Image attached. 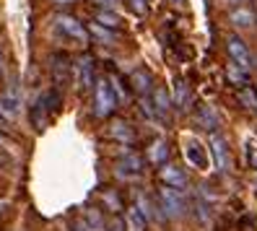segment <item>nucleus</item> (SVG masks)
<instances>
[{
  "label": "nucleus",
  "instance_id": "nucleus-1",
  "mask_svg": "<svg viewBox=\"0 0 257 231\" xmlns=\"http://www.w3.org/2000/svg\"><path fill=\"white\" fill-rule=\"evenodd\" d=\"M117 106L119 104L112 94L109 81L107 78L96 81V86H94V112H96V117H112V112L117 109Z\"/></svg>",
  "mask_w": 257,
  "mask_h": 231
},
{
  "label": "nucleus",
  "instance_id": "nucleus-2",
  "mask_svg": "<svg viewBox=\"0 0 257 231\" xmlns=\"http://www.w3.org/2000/svg\"><path fill=\"white\" fill-rule=\"evenodd\" d=\"M143 169H146V159L138 156V153H133V151H127V156L117 161L114 174L119 179H125V182H133V179H141Z\"/></svg>",
  "mask_w": 257,
  "mask_h": 231
},
{
  "label": "nucleus",
  "instance_id": "nucleus-3",
  "mask_svg": "<svg viewBox=\"0 0 257 231\" xmlns=\"http://www.w3.org/2000/svg\"><path fill=\"white\" fill-rule=\"evenodd\" d=\"M55 26H57L63 34H68V37H73V39H78V42H86V39H88V29H86L78 19L68 16V13H60V16L55 19Z\"/></svg>",
  "mask_w": 257,
  "mask_h": 231
},
{
  "label": "nucleus",
  "instance_id": "nucleus-4",
  "mask_svg": "<svg viewBox=\"0 0 257 231\" xmlns=\"http://www.w3.org/2000/svg\"><path fill=\"white\" fill-rule=\"evenodd\" d=\"M226 50H229V57L234 60V63L239 68H249L252 65V57H249V50H247V44L241 42L239 37H229V42H226Z\"/></svg>",
  "mask_w": 257,
  "mask_h": 231
},
{
  "label": "nucleus",
  "instance_id": "nucleus-5",
  "mask_svg": "<svg viewBox=\"0 0 257 231\" xmlns=\"http://www.w3.org/2000/svg\"><path fill=\"white\" fill-rule=\"evenodd\" d=\"M159 177H161V182L166 184V187H174V190H182L187 184V174L179 166H174V164H164L159 169Z\"/></svg>",
  "mask_w": 257,
  "mask_h": 231
},
{
  "label": "nucleus",
  "instance_id": "nucleus-6",
  "mask_svg": "<svg viewBox=\"0 0 257 231\" xmlns=\"http://www.w3.org/2000/svg\"><path fill=\"white\" fill-rule=\"evenodd\" d=\"M185 156H187L190 166L208 169V153H205V148L198 141H195V138H187V141H185Z\"/></svg>",
  "mask_w": 257,
  "mask_h": 231
},
{
  "label": "nucleus",
  "instance_id": "nucleus-7",
  "mask_svg": "<svg viewBox=\"0 0 257 231\" xmlns=\"http://www.w3.org/2000/svg\"><path fill=\"white\" fill-rule=\"evenodd\" d=\"M75 83H78L81 88H91L96 83V70H94L91 57L78 60V65H75Z\"/></svg>",
  "mask_w": 257,
  "mask_h": 231
},
{
  "label": "nucleus",
  "instance_id": "nucleus-8",
  "mask_svg": "<svg viewBox=\"0 0 257 231\" xmlns=\"http://www.w3.org/2000/svg\"><path fill=\"white\" fill-rule=\"evenodd\" d=\"M161 208H164V213L166 215H179L182 213V195H179V190H174V187H164L161 190Z\"/></svg>",
  "mask_w": 257,
  "mask_h": 231
},
{
  "label": "nucleus",
  "instance_id": "nucleus-9",
  "mask_svg": "<svg viewBox=\"0 0 257 231\" xmlns=\"http://www.w3.org/2000/svg\"><path fill=\"white\" fill-rule=\"evenodd\" d=\"M21 112V99L16 91H6V94H0V114L6 120H13Z\"/></svg>",
  "mask_w": 257,
  "mask_h": 231
},
{
  "label": "nucleus",
  "instance_id": "nucleus-10",
  "mask_svg": "<svg viewBox=\"0 0 257 231\" xmlns=\"http://www.w3.org/2000/svg\"><path fill=\"white\" fill-rule=\"evenodd\" d=\"M166 159H169V143L166 141H154L146 151V161L154 164V166H164Z\"/></svg>",
  "mask_w": 257,
  "mask_h": 231
},
{
  "label": "nucleus",
  "instance_id": "nucleus-11",
  "mask_svg": "<svg viewBox=\"0 0 257 231\" xmlns=\"http://www.w3.org/2000/svg\"><path fill=\"white\" fill-rule=\"evenodd\" d=\"M109 138H114L117 143H125V146H133L135 143V130L127 125V122H112L109 125Z\"/></svg>",
  "mask_w": 257,
  "mask_h": 231
},
{
  "label": "nucleus",
  "instance_id": "nucleus-12",
  "mask_svg": "<svg viewBox=\"0 0 257 231\" xmlns=\"http://www.w3.org/2000/svg\"><path fill=\"white\" fill-rule=\"evenodd\" d=\"M130 83H133L135 94H148V91L154 88V75H151L146 68H138V70L130 75Z\"/></svg>",
  "mask_w": 257,
  "mask_h": 231
},
{
  "label": "nucleus",
  "instance_id": "nucleus-13",
  "mask_svg": "<svg viewBox=\"0 0 257 231\" xmlns=\"http://www.w3.org/2000/svg\"><path fill=\"white\" fill-rule=\"evenodd\" d=\"M99 200H101V205L107 208L109 213H119L125 208V203H122V195H119L117 190H104L101 195H99Z\"/></svg>",
  "mask_w": 257,
  "mask_h": 231
},
{
  "label": "nucleus",
  "instance_id": "nucleus-14",
  "mask_svg": "<svg viewBox=\"0 0 257 231\" xmlns=\"http://www.w3.org/2000/svg\"><path fill=\"white\" fill-rule=\"evenodd\" d=\"M151 104H154V109H156L159 120H164L166 114H169L172 99H169V94H166V88H156V91H154V99H151Z\"/></svg>",
  "mask_w": 257,
  "mask_h": 231
},
{
  "label": "nucleus",
  "instance_id": "nucleus-15",
  "mask_svg": "<svg viewBox=\"0 0 257 231\" xmlns=\"http://www.w3.org/2000/svg\"><path fill=\"white\" fill-rule=\"evenodd\" d=\"M86 29H88V37H96L99 42L112 44V42L117 39V32H114V29H107V26H101V24H96V21H91Z\"/></svg>",
  "mask_w": 257,
  "mask_h": 231
},
{
  "label": "nucleus",
  "instance_id": "nucleus-16",
  "mask_svg": "<svg viewBox=\"0 0 257 231\" xmlns=\"http://www.w3.org/2000/svg\"><path fill=\"white\" fill-rule=\"evenodd\" d=\"M96 24L107 26V29H114V32H117V29L122 26V19H119L112 8H99L96 11Z\"/></svg>",
  "mask_w": 257,
  "mask_h": 231
},
{
  "label": "nucleus",
  "instance_id": "nucleus-17",
  "mask_svg": "<svg viewBox=\"0 0 257 231\" xmlns=\"http://www.w3.org/2000/svg\"><path fill=\"white\" fill-rule=\"evenodd\" d=\"M52 78H55V83H68V78H70V63H68V57H55V63H52Z\"/></svg>",
  "mask_w": 257,
  "mask_h": 231
},
{
  "label": "nucleus",
  "instance_id": "nucleus-18",
  "mask_svg": "<svg viewBox=\"0 0 257 231\" xmlns=\"http://www.w3.org/2000/svg\"><path fill=\"white\" fill-rule=\"evenodd\" d=\"M231 24L234 26H239V29H249L252 24H254V13L249 11V8H236V11H231Z\"/></svg>",
  "mask_w": 257,
  "mask_h": 231
},
{
  "label": "nucleus",
  "instance_id": "nucleus-19",
  "mask_svg": "<svg viewBox=\"0 0 257 231\" xmlns=\"http://www.w3.org/2000/svg\"><path fill=\"white\" fill-rule=\"evenodd\" d=\"M81 218L88 223V228H91V231H104V215H101L99 208H83Z\"/></svg>",
  "mask_w": 257,
  "mask_h": 231
},
{
  "label": "nucleus",
  "instance_id": "nucleus-20",
  "mask_svg": "<svg viewBox=\"0 0 257 231\" xmlns=\"http://www.w3.org/2000/svg\"><path fill=\"white\" fill-rule=\"evenodd\" d=\"M146 223H148V218L141 213V208L138 205H130V210H127V226H130V231H143L146 228Z\"/></svg>",
  "mask_w": 257,
  "mask_h": 231
},
{
  "label": "nucleus",
  "instance_id": "nucleus-21",
  "mask_svg": "<svg viewBox=\"0 0 257 231\" xmlns=\"http://www.w3.org/2000/svg\"><path fill=\"white\" fill-rule=\"evenodd\" d=\"M226 75H229V81H231L234 86H244V83H247V70L239 68L236 63H231L229 68H226Z\"/></svg>",
  "mask_w": 257,
  "mask_h": 231
},
{
  "label": "nucleus",
  "instance_id": "nucleus-22",
  "mask_svg": "<svg viewBox=\"0 0 257 231\" xmlns=\"http://www.w3.org/2000/svg\"><path fill=\"white\" fill-rule=\"evenodd\" d=\"M109 86H112V94H114L117 104H127V91H125L122 78H117V75H112V78H109Z\"/></svg>",
  "mask_w": 257,
  "mask_h": 231
},
{
  "label": "nucleus",
  "instance_id": "nucleus-23",
  "mask_svg": "<svg viewBox=\"0 0 257 231\" xmlns=\"http://www.w3.org/2000/svg\"><path fill=\"white\" fill-rule=\"evenodd\" d=\"M244 159H247L249 169H257V143H252V141L244 143Z\"/></svg>",
  "mask_w": 257,
  "mask_h": 231
},
{
  "label": "nucleus",
  "instance_id": "nucleus-24",
  "mask_svg": "<svg viewBox=\"0 0 257 231\" xmlns=\"http://www.w3.org/2000/svg\"><path fill=\"white\" fill-rule=\"evenodd\" d=\"M239 101L244 104V106H252V109H254V106H257V94H254L252 88H241L239 91Z\"/></svg>",
  "mask_w": 257,
  "mask_h": 231
},
{
  "label": "nucleus",
  "instance_id": "nucleus-25",
  "mask_svg": "<svg viewBox=\"0 0 257 231\" xmlns=\"http://www.w3.org/2000/svg\"><path fill=\"white\" fill-rule=\"evenodd\" d=\"M210 143H213V151H216V156H218V161H221V166L226 164V146H223V141L218 135H213L210 138Z\"/></svg>",
  "mask_w": 257,
  "mask_h": 231
},
{
  "label": "nucleus",
  "instance_id": "nucleus-26",
  "mask_svg": "<svg viewBox=\"0 0 257 231\" xmlns=\"http://www.w3.org/2000/svg\"><path fill=\"white\" fill-rule=\"evenodd\" d=\"M187 99H190V91L185 88L182 81H179V83H177V106H187V104H185Z\"/></svg>",
  "mask_w": 257,
  "mask_h": 231
},
{
  "label": "nucleus",
  "instance_id": "nucleus-27",
  "mask_svg": "<svg viewBox=\"0 0 257 231\" xmlns=\"http://www.w3.org/2000/svg\"><path fill=\"white\" fill-rule=\"evenodd\" d=\"M141 112H143L146 117H151V120H159V114H156V109H154V104H151L148 99L141 101Z\"/></svg>",
  "mask_w": 257,
  "mask_h": 231
},
{
  "label": "nucleus",
  "instance_id": "nucleus-28",
  "mask_svg": "<svg viewBox=\"0 0 257 231\" xmlns=\"http://www.w3.org/2000/svg\"><path fill=\"white\" fill-rule=\"evenodd\" d=\"M130 8L135 11V13H146V0H130Z\"/></svg>",
  "mask_w": 257,
  "mask_h": 231
},
{
  "label": "nucleus",
  "instance_id": "nucleus-29",
  "mask_svg": "<svg viewBox=\"0 0 257 231\" xmlns=\"http://www.w3.org/2000/svg\"><path fill=\"white\" fill-rule=\"evenodd\" d=\"M75 231H91V228H88V223L83 218H78V221H75Z\"/></svg>",
  "mask_w": 257,
  "mask_h": 231
},
{
  "label": "nucleus",
  "instance_id": "nucleus-30",
  "mask_svg": "<svg viewBox=\"0 0 257 231\" xmlns=\"http://www.w3.org/2000/svg\"><path fill=\"white\" fill-rule=\"evenodd\" d=\"M99 6H104V8H112V6H117V0H96Z\"/></svg>",
  "mask_w": 257,
  "mask_h": 231
},
{
  "label": "nucleus",
  "instance_id": "nucleus-31",
  "mask_svg": "<svg viewBox=\"0 0 257 231\" xmlns=\"http://www.w3.org/2000/svg\"><path fill=\"white\" fill-rule=\"evenodd\" d=\"M109 231H125V228H122V223H119V221H114V223H112V228H109Z\"/></svg>",
  "mask_w": 257,
  "mask_h": 231
},
{
  "label": "nucleus",
  "instance_id": "nucleus-32",
  "mask_svg": "<svg viewBox=\"0 0 257 231\" xmlns=\"http://www.w3.org/2000/svg\"><path fill=\"white\" fill-rule=\"evenodd\" d=\"M55 3H60V6H68V3H75V0H55Z\"/></svg>",
  "mask_w": 257,
  "mask_h": 231
},
{
  "label": "nucleus",
  "instance_id": "nucleus-33",
  "mask_svg": "<svg viewBox=\"0 0 257 231\" xmlns=\"http://www.w3.org/2000/svg\"><path fill=\"white\" fill-rule=\"evenodd\" d=\"M0 128H6V117L3 114H0Z\"/></svg>",
  "mask_w": 257,
  "mask_h": 231
},
{
  "label": "nucleus",
  "instance_id": "nucleus-34",
  "mask_svg": "<svg viewBox=\"0 0 257 231\" xmlns=\"http://www.w3.org/2000/svg\"><path fill=\"white\" fill-rule=\"evenodd\" d=\"M0 70H3V52H0Z\"/></svg>",
  "mask_w": 257,
  "mask_h": 231
},
{
  "label": "nucleus",
  "instance_id": "nucleus-35",
  "mask_svg": "<svg viewBox=\"0 0 257 231\" xmlns=\"http://www.w3.org/2000/svg\"><path fill=\"white\" fill-rule=\"evenodd\" d=\"M3 208H6V203H3V200H0V213H3Z\"/></svg>",
  "mask_w": 257,
  "mask_h": 231
},
{
  "label": "nucleus",
  "instance_id": "nucleus-36",
  "mask_svg": "<svg viewBox=\"0 0 257 231\" xmlns=\"http://www.w3.org/2000/svg\"><path fill=\"white\" fill-rule=\"evenodd\" d=\"M3 141H6V138H3V133H0V146H3Z\"/></svg>",
  "mask_w": 257,
  "mask_h": 231
}]
</instances>
